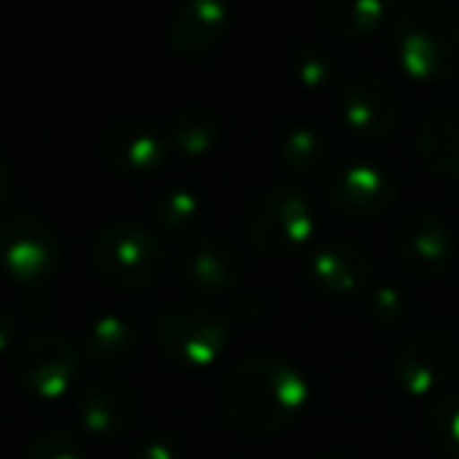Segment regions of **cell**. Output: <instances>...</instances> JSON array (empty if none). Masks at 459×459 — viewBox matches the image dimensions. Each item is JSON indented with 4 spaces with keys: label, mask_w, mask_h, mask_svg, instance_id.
Returning <instances> with one entry per match:
<instances>
[{
    "label": "cell",
    "mask_w": 459,
    "mask_h": 459,
    "mask_svg": "<svg viewBox=\"0 0 459 459\" xmlns=\"http://www.w3.org/2000/svg\"><path fill=\"white\" fill-rule=\"evenodd\" d=\"M246 237L262 255L287 258L315 237V208L290 186H268L249 202L243 217Z\"/></svg>",
    "instance_id": "cell-5"
},
{
    "label": "cell",
    "mask_w": 459,
    "mask_h": 459,
    "mask_svg": "<svg viewBox=\"0 0 459 459\" xmlns=\"http://www.w3.org/2000/svg\"><path fill=\"white\" fill-rule=\"evenodd\" d=\"M390 48L406 76L419 82H456L459 7L446 0L412 4L390 29Z\"/></svg>",
    "instance_id": "cell-2"
},
{
    "label": "cell",
    "mask_w": 459,
    "mask_h": 459,
    "mask_svg": "<svg viewBox=\"0 0 459 459\" xmlns=\"http://www.w3.org/2000/svg\"><path fill=\"white\" fill-rule=\"evenodd\" d=\"M230 325L221 308L202 299H186L167 306L154 325V343L160 356L183 368H208L223 356Z\"/></svg>",
    "instance_id": "cell-3"
},
{
    "label": "cell",
    "mask_w": 459,
    "mask_h": 459,
    "mask_svg": "<svg viewBox=\"0 0 459 459\" xmlns=\"http://www.w3.org/2000/svg\"><path fill=\"white\" fill-rule=\"evenodd\" d=\"M394 252L400 264L415 277H440L453 264L456 239L450 227L431 211H415L403 217L394 233Z\"/></svg>",
    "instance_id": "cell-10"
},
{
    "label": "cell",
    "mask_w": 459,
    "mask_h": 459,
    "mask_svg": "<svg viewBox=\"0 0 459 459\" xmlns=\"http://www.w3.org/2000/svg\"><path fill=\"white\" fill-rule=\"evenodd\" d=\"M82 350L60 331H35L10 352V375L39 400H60L73 390L82 371Z\"/></svg>",
    "instance_id": "cell-6"
},
{
    "label": "cell",
    "mask_w": 459,
    "mask_h": 459,
    "mask_svg": "<svg viewBox=\"0 0 459 459\" xmlns=\"http://www.w3.org/2000/svg\"><path fill=\"white\" fill-rule=\"evenodd\" d=\"M13 340H16V318L0 306V356H4L7 350H13L16 346Z\"/></svg>",
    "instance_id": "cell-28"
},
{
    "label": "cell",
    "mask_w": 459,
    "mask_h": 459,
    "mask_svg": "<svg viewBox=\"0 0 459 459\" xmlns=\"http://www.w3.org/2000/svg\"><path fill=\"white\" fill-rule=\"evenodd\" d=\"M321 459H346V456H321Z\"/></svg>",
    "instance_id": "cell-30"
},
{
    "label": "cell",
    "mask_w": 459,
    "mask_h": 459,
    "mask_svg": "<svg viewBox=\"0 0 459 459\" xmlns=\"http://www.w3.org/2000/svg\"><path fill=\"white\" fill-rule=\"evenodd\" d=\"M79 421L95 437H120L139 419V400L133 387L120 377H95L82 387L76 400Z\"/></svg>",
    "instance_id": "cell-14"
},
{
    "label": "cell",
    "mask_w": 459,
    "mask_h": 459,
    "mask_svg": "<svg viewBox=\"0 0 459 459\" xmlns=\"http://www.w3.org/2000/svg\"><path fill=\"white\" fill-rule=\"evenodd\" d=\"M277 158L290 177H315L327 164V142L315 129H293L283 135Z\"/></svg>",
    "instance_id": "cell-21"
},
{
    "label": "cell",
    "mask_w": 459,
    "mask_h": 459,
    "mask_svg": "<svg viewBox=\"0 0 459 459\" xmlns=\"http://www.w3.org/2000/svg\"><path fill=\"white\" fill-rule=\"evenodd\" d=\"M91 262L104 283L117 290H148L167 268V252L152 230L135 221L108 223L95 237Z\"/></svg>",
    "instance_id": "cell-4"
},
{
    "label": "cell",
    "mask_w": 459,
    "mask_h": 459,
    "mask_svg": "<svg viewBox=\"0 0 459 459\" xmlns=\"http://www.w3.org/2000/svg\"><path fill=\"white\" fill-rule=\"evenodd\" d=\"M230 22L227 0H179L170 20V45L179 57H202L223 39Z\"/></svg>",
    "instance_id": "cell-16"
},
{
    "label": "cell",
    "mask_w": 459,
    "mask_h": 459,
    "mask_svg": "<svg viewBox=\"0 0 459 459\" xmlns=\"http://www.w3.org/2000/svg\"><path fill=\"white\" fill-rule=\"evenodd\" d=\"M7 195H10V167L4 160V154H0V204H4Z\"/></svg>",
    "instance_id": "cell-29"
},
{
    "label": "cell",
    "mask_w": 459,
    "mask_h": 459,
    "mask_svg": "<svg viewBox=\"0 0 459 459\" xmlns=\"http://www.w3.org/2000/svg\"><path fill=\"white\" fill-rule=\"evenodd\" d=\"M459 371V340L446 327H421L400 343L394 377L409 396H434Z\"/></svg>",
    "instance_id": "cell-7"
},
{
    "label": "cell",
    "mask_w": 459,
    "mask_h": 459,
    "mask_svg": "<svg viewBox=\"0 0 459 459\" xmlns=\"http://www.w3.org/2000/svg\"><path fill=\"white\" fill-rule=\"evenodd\" d=\"M221 415L249 437L287 431L308 403V381L296 365L277 356H252L221 384Z\"/></svg>",
    "instance_id": "cell-1"
},
{
    "label": "cell",
    "mask_w": 459,
    "mask_h": 459,
    "mask_svg": "<svg viewBox=\"0 0 459 459\" xmlns=\"http://www.w3.org/2000/svg\"><path fill=\"white\" fill-rule=\"evenodd\" d=\"M129 459H179L177 444H173L167 434H152V437H142L133 446Z\"/></svg>",
    "instance_id": "cell-26"
},
{
    "label": "cell",
    "mask_w": 459,
    "mask_h": 459,
    "mask_svg": "<svg viewBox=\"0 0 459 459\" xmlns=\"http://www.w3.org/2000/svg\"><path fill=\"white\" fill-rule=\"evenodd\" d=\"M198 211H202V204H198V198L192 195L189 189H167V192H160L158 202L152 204L154 223H158L160 230H167V233L192 227Z\"/></svg>",
    "instance_id": "cell-23"
},
{
    "label": "cell",
    "mask_w": 459,
    "mask_h": 459,
    "mask_svg": "<svg viewBox=\"0 0 459 459\" xmlns=\"http://www.w3.org/2000/svg\"><path fill=\"white\" fill-rule=\"evenodd\" d=\"M400 114L403 101L387 79L371 76V73L346 79L343 91H340V117L352 133L365 135V139H384L396 129Z\"/></svg>",
    "instance_id": "cell-11"
},
{
    "label": "cell",
    "mask_w": 459,
    "mask_h": 459,
    "mask_svg": "<svg viewBox=\"0 0 459 459\" xmlns=\"http://www.w3.org/2000/svg\"><path fill=\"white\" fill-rule=\"evenodd\" d=\"M415 145L434 173L459 179V104H440L428 110L415 129Z\"/></svg>",
    "instance_id": "cell-17"
},
{
    "label": "cell",
    "mask_w": 459,
    "mask_h": 459,
    "mask_svg": "<svg viewBox=\"0 0 459 459\" xmlns=\"http://www.w3.org/2000/svg\"><path fill=\"white\" fill-rule=\"evenodd\" d=\"M177 274L195 293H227L243 277V255L221 237H195L177 252Z\"/></svg>",
    "instance_id": "cell-12"
},
{
    "label": "cell",
    "mask_w": 459,
    "mask_h": 459,
    "mask_svg": "<svg viewBox=\"0 0 459 459\" xmlns=\"http://www.w3.org/2000/svg\"><path fill=\"white\" fill-rule=\"evenodd\" d=\"M167 142L186 158H202L221 142V120L202 104H186L170 117Z\"/></svg>",
    "instance_id": "cell-20"
},
{
    "label": "cell",
    "mask_w": 459,
    "mask_h": 459,
    "mask_svg": "<svg viewBox=\"0 0 459 459\" xmlns=\"http://www.w3.org/2000/svg\"><path fill=\"white\" fill-rule=\"evenodd\" d=\"M299 79L308 89H318V85L331 82V64L325 57H302L299 60Z\"/></svg>",
    "instance_id": "cell-27"
},
{
    "label": "cell",
    "mask_w": 459,
    "mask_h": 459,
    "mask_svg": "<svg viewBox=\"0 0 459 459\" xmlns=\"http://www.w3.org/2000/svg\"><path fill=\"white\" fill-rule=\"evenodd\" d=\"M64 243L57 230L39 217H20L0 227V271L16 283H45L57 274Z\"/></svg>",
    "instance_id": "cell-8"
},
{
    "label": "cell",
    "mask_w": 459,
    "mask_h": 459,
    "mask_svg": "<svg viewBox=\"0 0 459 459\" xmlns=\"http://www.w3.org/2000/svg\"><path fill=\"white\" fill-rule=\"evenodd\" d=\"M390 7L394 0H315V20L333 39L356 41L381 29Z\"/></svg>",
    "instance_id": "cell-18"
},
{
    "label": "cell",
    "mask_w": 459,
    "mask_h": 459,
    "mask_svg": "<svg viewBox=\"0 0 459 459\" xmlns=\"http://www.w3.org/2000/svg\"><path fill=\"white\" fill-rule=\"evenodd\" d=\"M139 352V333L129 325L126 318H117V315H104L95 325L89 327V337H85L82 356L89 359L98 368H117V365H126Z\"/></svg>",
    "instance_id": "cell-19"
},
{
    "label": "cell",
    "mask_w": 459,
    "mask_h": 459,
    "mask_svg": "<svg viewBox=\"0 0 459 459\" xmlns=\"http://www.w3.org/2000/svg\"><path fill=\"white\" fill-rule=\"evenodd\" d=\"M325 204L346 221H375L394 204L396 186L375 164H346L325 177Z\"/></svg>",
    "instance_id": "cell-9"
},
{
    "label": "cell",
    "mask_w": 459,
    "mask_h": 459,
    "mask_svg": "<svg viewBox=\"0 0 459 459\" xmlns=\"http://www.w3.org/2000/svg\"><path fill=\"white\" fill-rule=\"evenodd\" d=\"M22 459H85V446L73 431L51 428V431H41L29 440Z\"/></svg>",
    "instance_id": "cell-24"
},
{
    "label": "cell",
    "mask_w": 459,
    "mask_h": 459,
    "mask_svg": "<svg viewBox=\"0 0 459 459\" xmlns=\"http://www.w3.org/2000/svg\"><path fill=\"white\" fill-rule=\"evenodd\" d=\"M425 431L440 456L459 459V394H444L428 406Z\"/></svg>",
    "instance_id": "cell-22"
},
{
    "label": "cell",
    "mask_w": 459,
    "mask_h": 459,
    "mask_svg": "<svg viewBox=\"0 0 459 459\" xmlns=\"http://www.w3.org/2000/svg\"><path fill=\"white\" fill-rule=\"evenodd\" d=\"M368 312H371V318H375L377 325L390 327V325H396V321L406 318L409 306H406V299H403L400 290H394V287H381V290H375V293H371V299H368Z\"/></svg>",
    "instance_id": "cell-25"
},
{
    "label": "cell",
    "mask_w": 459,
    "mask_h": 459,
    "mask_svg": "<svg viewBox=\"0 0 459 459\" xmlns=\"http://www.w3.org/2000/svg\"><path fill=\"white\" fill-rule=\"evenodd\" d=\"M306 274L315 293L331 296V299H346L368 283L371 258L352 243H327L312 252Z\"/></svg>",
    "instance_id": "cell-15"
},
{
    "label": "cell",
    "mask_w": 459,
    "mask_h": 459,
    "mask_svg": "<svg viewBox=\"0 0 459 459\" xmlns=\"http://www.w3.org/2000/svg\"><path fill=\"white\" fill-rule=\"evenodd\" d=\"M170 142L145 120H114L101 133V158L110 170L123 177H148L158 173L170 152Z\"/></svg>",
    "instance_id": "cell-13"
}]
</instances>
